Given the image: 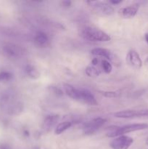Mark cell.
Wrapping results in <instances>:
<instances>
[{
  "mask_svg": "<svg viewBox=\"0 0 148 149\" xmlns=\"http://www.w3.org/2000/svg\"><path fill=\"white\" fill-rule=\"evenodd\" d=\"M63 89L65 94L73 100H77L89 106H95L98 105L94 95L86 89L76 88L70 84H64Z\"/></svg>",
  "mask_w": 148,
  "mask_h": 149,
  "instance_id": "cell-1",
  "label": "cell"
},
{
  "mask_svg": "<svg viewBox=\"0 0 148 149\" xmlns=\"http://www.w3.org/2000/svg\"><path fill=\"white\" fill-rule=\"evenodd\" d=\"M147 128L148 124L146 123L129 124V125H123L121 127L114 126L108 129L107 136L108 138H117L121 135H125V134L136 132V131L144 130Z\"/></svg>",
  "mask_w": 148,
  "mask_h": 149,
  "instance_id": "cell-2",
  "label": "cell"
},
{
  "mask_svg": "<svg viewBox=\"0 0 148 149\" xmlns=\"http://www.w3.org/2000/svg\"><path fill=\"white\" fill-rule=\"evenodd\" d=\"M1 103L10 114L18 115L23 110L22 102L19 100L17 95L12 92H8L4 94L1 98Z\"/></svg>",
  "mask_w": 148,
  "mask_h": 149,
  "instance_id": "cell-3",
  "label": "cell"
},
{
  "mask_svg": "<svg viewBox=\"0 0 148 149\" xmlns=\"http://www.w3.org/2000/svg\"><path fill=\"white\" fill-rule=\"evenodd\" d=\"M81 36L90 42H109L110 36L106 32L93 26H85L81 30Z\"/></svg>",
  "mask_w": 148,
  "mask_h": 149,
  "instance_id": "cell-4",
  "label": "cell"
},
{
  "mask_svg": "<svg viewBox=\"0 0 148 149\" xmlns=\"http://www.w3.org/2000/svg\"><path fill=\"white\" fill-rule=\"evenodd\" d=\"M114 116L119 119H133V118L148 117V109H126L114 113Z\"/></svg>",
  "mask_w": 148,
  "mask_h": 149,
  "instance_id": "cell-5",
  "label": "cell"
},
{
  "mask_svg": "<svg viewBox=\"0 0 148 149\" xmlns=\"http://www.w3.org/2000/svg\"><path fill=\"white\" fill-rule=\"evenodd\" d=\"M3 52L8 57L13 58H20L27 53V50L24 47L12 43L5 44L3 46Z\"/></svg>",
  "mask_w": 148,
  "mask_h": 149,
  "instance_id": "cell-6",
  "label": "cell"
},
{
  "mask_svg": "<svg viewBox=\"0 0 148 149\" xmlns=\"http://www.w3.org/2000/svg\"><path fill=\"white\" fill-rule=\"evenodd\" d=\"M106 122V119L99 117L92 119L89 122H86L83 126V132L86 135H91L95 133L101 127L104 125Z\"/></svg>",
  "mask_w": 148,
  "mask_h": 149,
  "instance_id": "cell-7",
  "label": "cell"
},
{
  "mask_svg": "<svg viewBox=\"0 0 148 149\" xmlns=\"http://www.w3.org/2000/svg\"><path fill=\"white\" fill-rule=\"evenodd\" d=\"M91 52L93 55L97 57V58H102L108 61H111L113 63L119 64V63H120L117 55L108 49L97 47L93 49L91 51Z\"/></svg>",
  "mask_w": 148,
  "mask_h": 149,
  "instance_id": "cell-8",
  "label": "cell"
},
{
  "mask_svg": "<svg viewBox=\"0 0 148 149\" xmlns=\"http://www.w3.org/2000/svg\"><path fill=\"white\" fill-rule=\"evenodd\" d=\"M133 143V139L132 138L127 135H121L115 138L110 142V146L113 149H129Z\"/></svg>",
  "mask_w": 148,
  "mask_h": 149,
  "instance_id": "cell-9",
  "label": "cell"
},
{
  "mask_svg": "<svg viewBox=\"0 0 148 149\" xmlns=\"http://www.w3.org/2000/svg\"><path fill=\"white\" fill-rule=\"evenodd\" d=\"M87 3L94 7L96 10L100 11V13L106 15H111L115 13L114 8L109 3L102 1H87Z\"/></svg>",
  "mask_w": 148,
  "mask_h": 149,
  "instance_id": "cell-10",
  "label": "cell"
},
{
  "mask_svg": "<svg viewBox=\"0 0 148 149\" xmlns=\"http://www.w3.org/2000/svg\"><path fill=\"white\" fill-rule=\"evenodd\" d=\"M126 61L135 69H140L143 64L139 53L134 49H130L126 55Z\"/></svg>",
  "mask_w": 148,
  "mask_h": 149,
  "instance_id": "cell-11",
  "label": "cell"
},
{
  "mask_svg": "<svg viewBox=\"0 0 148 149\" xmlns=\"http://www.w3.org/2000/svg\"><path fill=\"white\" fill-rule=\"evenodd\" d=\"M59 116L57 114L47 115L42 122L41 129L44 132H49L58 122Z\"/></svg>",
  "mask_w": 148,
  "mask_h": 149,
  "instance_id": "cell-12",
  "label": "cell"
},
{
  "mask_svg": "<svg viewBox=\"0 0 148 149\" xmlns=\"http://www.w3.org/2000/svg\"><path fill=\"white\" fill-rule=\"evenodd\" d=\"M33 42L37 47L45 48L49 45V36L43 31H39L33 38Z\"/></svg>",
  "mask_w": 148,
  "mask_h": 149,
  "instance_id": "cell-13",
  "label": "cell"
},
{
  "mask_svg": "<svg viewBox=\"0 0 148 149\" xmlns=\"http://www.w3.org/2000/svg\"><path fill=\"white\" fill-rule=\"evenodd\" d=\"M139 8V4H132V5H129L128 6V7H124V8L121 9V10H120V12L122 17H123L124 18H132V17L136 16V15L137 14Z\"/></svg>",
  "mask_w": 148,
  "mask_h": 149,
  "instance_id": "cell-14",
  "label": "cell"
},
{
  "mask_svg": "<svg viewBox=\"0 0 148 149\" xmlns=\"http://www.w3.org/2000/svg\"><path fill=\"white\" fill-rule=\"evenodd\" d=\"M73 125L72 122H69V121H65V122H60L58 124L55 129V135H60V134L63 133L64 132L68 130L69 128L71 127Z\"/></svg>",
  "mask_w": 148,
  "mask_h": 149,
  "instance_id": "cell-15",
  "label": "cell"
},
{
  "mask_svg": "<svg viewBox=\"0 0 148 149\" xmlns=\"http://www.w3.org/2000/svg\"><path fill=\"white\" fill-rule=\"evenodd\" d=\"M26 72L28 77L29 78L32 79H36L39 78V77H40L39 71H38L37 68L34 65H31V64H28V65H26Z\"/></svg>",
  "mask_w": 148,
  "mask_h": 149,
  "instance_id": "cell-16",
  "label": "cell"
},
{
  "mask_svg": "<svg viewBox=\"0 0 148 149\" xmlns=\"http://www.w3.org/2000/svg\"><path fill=\"white\" fill-rule=\"evenodd\" d=\"M86 74L89 77H97L101 74L102 71L100 68L90 65L86 68Z\"/></svg>",
  "mask_w": 148,
  "mask_h": 149,
  "instance_id": "cell-17",
  "label": "cell"
},
{
  "mask_svg": "<svg viewBox=\"0 0 148 149\" xmlns=\"http://www.w3.org/2000/svg\"><path fill=\"white\" fill-rule=\"evenodd\" d=\"M98 66H100L101 71H104L106 74H110L112 71V70H113V66H112L110 61H107L105 59H103V58H100V63H99Z\"/></svg>",
  "mask_w": 148,
  "mask_h": 149,
  "instance_id": "cell-18",
  "label": "cell"
},
{
  "mask_svg": "<svg viewBox=\"0 0 148 149\" xmlns=\"http://www.w3.org/2000/svg\"><path fill=\"white\" fill-rule=\"evenodd\" d=\"M100 94L106 97H116L119 95L118 92L114 91H99Z\"/></svg>",
  "mask_w": 148,
  "mask_h": 149,
  "instance_id": "cell-19",
  "label": "cell"
},
{
  "mask_svg": "<svg viewBox=\"0 0 148 149\" xmlns=\"http://www.w3.org/2000/svg\"><path fill=\"white\" fill-rule=\"evenodd\" d=\"M50 87H51L50 88L51 91H52L53 93H55V95H62V91L59 88V87H52V86Z\"/></svg>",
  "mask_w": 148,
  "mask_h": 149,
  "instance_id": "cell-20",
  "label": "cell"
},
{
  "mask_svg": "<svg viewBox=\"0 0 148 149\" xmlns=\"http://www.w3.org/2000/svg\"><path fill=\"white\" fill-rule=\"evenodd\" d=\"M72 2L71 1H62L61 2V4L63 7H69L71 5Z\"/></svg>",
  "mask_w": 148,
  "mask_h": 149,
  "instance_id": "cell-21",
  "label": "cell"
},
{
  "mask_svg": "<svg viewBox=\"0 0 148 149\" xmlns=\"http://www.w3.org/2000/svg\"><path fill=\"white\" fill-rule=\"evenodd\" d=\"M122 1H120V0H118V1H114V0H110V1H108L109 4H120V3H121Z\"/></svg>",
  "mask_w": 148,
  "mask_h": 149,
  "instance_id": "cell-22",
  "label": "cell"
},
{
  "mask_svg": "<svg viewBox=\"0 0 148 149\" xmlns=\"http://www.w3.org/2000/svg\"><path fill=\"white\" fill-rule=\"evenodd\" d=\"M0 149H11V148H10V147L9 146L3 145L0 146Z\"/></svg>",
  "mask_w": 148,
  "mask_h": 149,
  "instance_id": "cell-23",
  "label": "cell"
},
{
  "mask_svg": "<svg viewBox=\"0 0 148 149\" xmlns=\"http://www.w3.org/2000/svg\"><path fill=\"white\" fill-rule=\"evenodd\" d=\"M145 40H146L147 43L148 44V33H145Z\"/></svg>",
  "mask_w": 148,
  "mask_h": 149,
  "instance_id": "cell-24",
  "label": "cell"
},
{
  "mask_svg": "<svg viewBox=\"0 0 148 149\" xmlns=\"http://www.w3.org/2000/svg\"><path fill=\"white\" fill-rule=\"evenodd\" d=\"M145 63L147 65H148V58H147V59L145 60Z\"/></svg>",
  "mask_w": 148,
  "mask_h": 149,
  "instance_id": "cell-25",
  "label": "cell"
},
{
  "mask_svg": "<svg viewBox=\"0 0 148 149\" xmlns=\"http://www.w3.org/2000/svg\"><path fill=\"white\" fill-rule=\"evenodd\" d=\"M145 143H146V145L148 146V138L146 139V141H145Z\"/></svg>",
  "mask_w": 148,
  "mask_h": 149,
  "instance_id": "cell-26",
  "label": "cell"
},
{
  "mask_svg": "<svg viewBox=\"0 0 148 149\" xmlns=\"http://www.w3.org/2000/svg\"><path fill=\"white\" fill-rule=\"evenodd\" d=\"M34 149H42V148H39V147H36V148H35Z\"/></svg>",
  "mask_w": 148,
  "mask_h": 149,
  "instance_id": "cell-27",
  "label": "cell"
}]
</instances>
